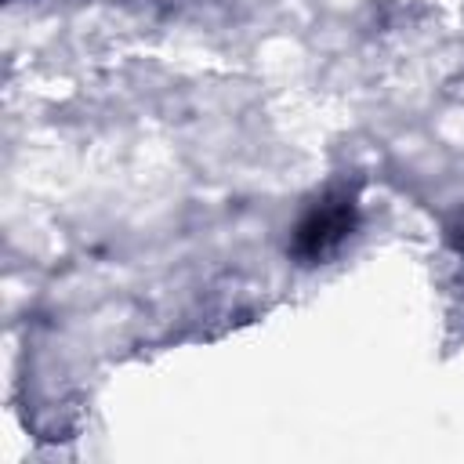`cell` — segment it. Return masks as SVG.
<instances>
[{
    "mask_svg": "<svg viewBox=\"0 0 464 464\" xmlns=\"http://www.w3.org/2000/svg\"><path fill=\"white\" fill-rule=\"evenodd\" d=\"M359 228V199L352 188L323 192L294 225L286 254L297 265H323L330 261Z\"/></svg>",
    "mask_w": 464,
    "mask_h": 464,
    "instance_id": "1",
    "label": "cell"
},
{
    "mask_svg": "<svg viewBox=\"0 0 464 464\" xmlns=\"http://www.w3.org/2000/svg\"><path fill=\"white\" fill-rule=\"evenodd\" d=\"M450 239H453V246L464 254V225H457V228H450Z\"/></svg>",
    "mask_w": 464,
    "mask_h": 464,
    "instance_id": "2",
    "label": "cell"
}]
</instances>
